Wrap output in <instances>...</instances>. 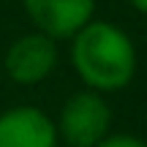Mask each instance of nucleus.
<instances>
[{
  "label": "nucleus",
  "mask_w": 147,
  "mask_h": 147,
  "mask_svg": "<svg viewBox=\"0 0 147 147\" xmlns=\"http://www.w3.org/2000/svg\"><path fill=\"white\" fill-rule=\"evenodd\" d=\"M57 125L38 106H11L0 115V147H57Z\"/></svg>",
  "instance_id": "39448f33"
},
{
  "label": "nucleus",
  "mask_w": 147,
  "mask_h": 147,
  "mask_svg": "<svg viewBox=\"0 0 147 147\" xmlns=\"http://www.w3.org/2000/svg\"><path fill=\"white\" fill-rule=\"evenodd\" d=\"M57 136L68 147H95L109 136L112 109L95 90H79L63 104L57 117Z\"/></svg>",
  "instance_id": "f03ea898"
},
{
  "label": "nucleus",
  "mask_w": 147,
  "mask_h": 147,
  "mask_svg": "<svg viewBox=\"0 0 147 147\" xmlns=\"http://www.w3.org/2000/svg\"><path fill=\"white\" fill-rule=\"evenodd\" d=\"M57 41L44 33L33 30L19 36L8 49H5V74H8L11 82L16 84H41L44 79L52 76V71L57 68Z\"/></svg>",
  "instance_id": "7ed1b4c3"
},
{
  "label": "nucleus",
  "mask_w": 147,
  "mask_h": 147,
  "mask_svg": "<svg viewBox=\"0 0 147 147\" xmlns=\"http://www.w3.org/2000/svg\"><path fill=\"white\" fill-rule=\"evenodd\" d=\"M71 65L95 93H117L136 76V47L115 22L90 19L71 38Z\"/></svg>",
  "instance_id": "f257e3e1"
},
{
  "label": "nucleus",
  "mask_w": 147,
  "mask_h": 147,
  "mask_svg": "<svg viewBox=\"0 0 147 147\" xmlns=\"http://www.w3.org/2000/svg\"><path fill=\"white\" fill-rule=\"evenodd\" d=\"M95 147H147V142L139 139V136H131V134H109L104 142L95 144Z\"/></svg>",
  "instance_id": "423d86ee"
},
{
  "label": "nucleus",
  "mask_w": 147,
  "mask_h": 147,
  "mask_svg": "<svg viewBox=\"0 0 147 147\" xmlns=\"http://www.w3.org/2000/svg\"><path fill=\"white\" fill-rule=\"evenodd\" d=\"M22 8L38 33L63 41L95 16V0H22Z\"/></svg>",
  "instance_id": "20e7f679"
},
{
  "label": "nucleus",
  "mask_w": 147,
  "mask_h": 147,
  "mask_svg": "<svg viewBox=\"0 0 147 147\" xmlns=\"http://www.w3.org/2000/svg\"><path fill=\"white\" fill-rule=\"evenodd\" d=\"M128 5H131L134 11H139V14H144L147 16V0H125Z\"/></svg>",
  "instance_id": "0eeeda50"
}]
</instances>
